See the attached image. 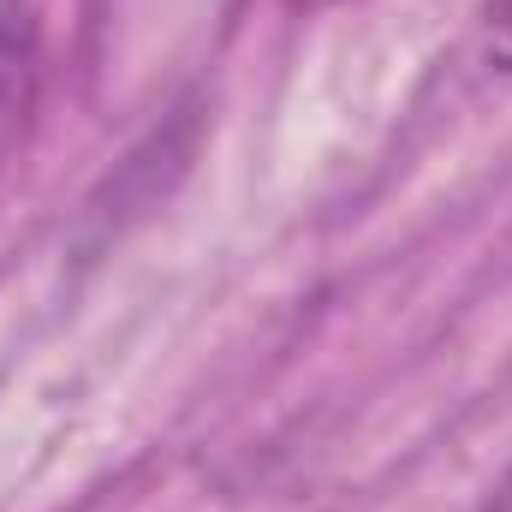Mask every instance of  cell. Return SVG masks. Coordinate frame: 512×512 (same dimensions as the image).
<instances>
[{
	"label": "cell",
	"mask_w": 512,
	"mask_h": 512,
	"mask_svg": "<svg viewBox=\"0 0 512 512\" xmlns=\"http://www.w3.org/2000/svg\"><path fill=\"white\" fill-rule=\"evenodd\" d=\"M42 96V42L30 12H0V173L24 149Z\"/></svg>",
	"instance_id": "1"
},
{
	"label": "cell",
	"mask_w": 512,
	"mask_h": 512,
	"mask_svg": "<svg viewBox=\"0 0 512 512\" xmlns=\"http://www.w3.org/2000/svg\"><path fill=\"white\" fill-rule=\"evenodd\" d=\"M477 36H483L489 66L512 72V0H483V12H477Z\"/></svg>",
	"instance_id": "2"
},
{
	"label": "cell",
	"mask_w": 512,
	"mask_h": 512,
	"mask_svg": "<svg viewBox=\"0 0 512 512\" xmlns=\"http://www.w3.org/2000/svg\"><path fill=\"white\" fill-rule=\"evenodd\" d=\"M286 6H298V12H322V6H340V0H286Z\"/></svg>",
	"instance_id": "3"
}]
</instances>
